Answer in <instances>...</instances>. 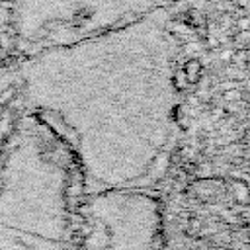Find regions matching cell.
I'll use <instances>...</instances> for the list:
<instances>
[{"label":"cell","instance_id":"5","mask_svg":"<svg viewBox=\"0 0 250 250\" xmlns=\"http://www.w3.org/2000/svg\"><path fill=\"white\" fill-rule=\"evenodd\" d=\"M174 2H184V0H174Z\"/></svg>","mask_w":250,"mask_h":250},{"label":"cell","instance_id":"3","mask_svg":"<svg viewBox=\"0 0 250 250\" xmlns=\"http://www.w3.org/2000/svg\"><path fill=\"white\" fill-rule=\"evenodd\" d=\"M248 23H250V21H248V18L238 20V27H240V29H248Z\"/></svg>","mask_w":250,"mask_h":250},{"label":"cell","instance_id":"2","mask_svg":"<svg viewBox=\"0 0 250 250\" xmlns=\"http://www.w3.org/2000/svg\"><path fill=\"white\" fill-rule=\"evenodd\" d=\"M248 41H250V31H248V29H242L240 33L234 35V43H236L238 47H246Z\"/></svg>","mask_w":250,"mask_h":250},{"label":"cell","instance_id":"4","mask_svg":"<svg viewBox=\"0 0 250 250\" xmlns=\"http://www.w3.org/2000/svg\"><path fill=\"white\" fill-rule=\"evenodd\" d=\"M209 47H219V41H217L215 37H211V39H209Z\"/></svg>","mask_w":250,"mask_h":250},{"label":"cell","instance_id":"1","mask_svg":"<svg viewBox=\"0 0 250 250\" xmlns=\"http://www.w3.org/2000/svg\"><path fill=\"white\" fill-rule=\"evenodd\" d=\"M186 74H188V80H189V82L197 80V74H199V62H197L195 59L188 61V64H186Z\"/></svg>","mask_w":250,"mask_h":250}]
</instances>
